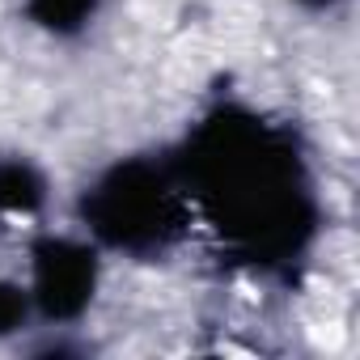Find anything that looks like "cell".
Wrapping results in <instances>:
<instances>
[{
    "mask_svg": "<svg viewBox=\"0 0 360 360\" xmlns=\"http://www.w3.org/2000/svg\"><path fill=\"white\" fill-rule=\"evenodd\" d=\"M39 301L47 314H77L94 292V259L72 242H47L39 250Z\"/></svg>",
    "mask_w": 360,
    "mask_h": 360,
    "instance_id": "1",
    "label": "cell"
},
{
    "mask_svg": "<svg viewBox=\"0 0 360 360\" xmlns=\"http://www.w3.org/2000/svg\"><path fill=\"white\" fill-rule=\"evenodd\" d=\"M161 217V187L153 183V178H144L140 169H127L115 178V187H106L102 195V221L115 229V238L131 242L136 233L153 229L148 221Z\"/></svg>",
    "mask_w": 360,
    "mask_h": 360,
    "instance_id": "2",
    "label": "cell"
},
{
    "mask_svg": "<svg viewBox=\"0 0 360 360\" xmlns=\"http://www.w3.org/2000/svg\"><path fill=\"white\" fill-rule=\"evenodd\" d=\"M94 5L98 0H34V18L47 26V30H56V34H68V30H77V26H85V18L94 13Z\"/></svg>",
    "mask_w": 360,
    "mask_h": 360,
    "instance_id": "3",
    "label": "cell"
},
{
    "mask_svg": "<svg viewBox=\"0 0 360 360\" xmlns=\"http://www.w3.org/2000/svg\"><path fill=\"white\" fill-rule=\"evenodd\" d=\"M39 200V183L26 165H0V208H30Z\"/></svg>",
    "mask_w": 360,
    "mask_h": 360,
    "instance_id": "4",
    "label": "cell"
},
{
    "mask_svg": "<svg viewBox=\"0 0 360 360\" xmlns=\"http://www.w3.org/2000/svg\"><path fill=\"white\" fill-rule=\"evenodd\" d=\"M26 314V301H22V292L13 288V284H0V330H9L18 318Z\"/></svg>",
    "mask_w": 360,
    "mask_h": 360,
    "instance_id": "5",
    "label": "cell"
}]
</instances>
